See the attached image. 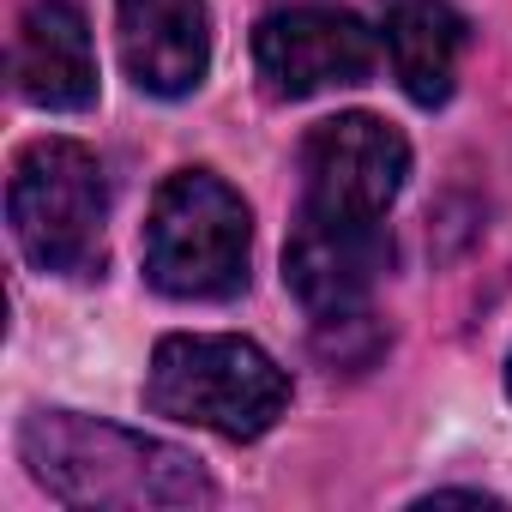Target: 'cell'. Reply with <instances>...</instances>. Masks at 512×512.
I'll return each mask as SVG.
<instances>
[{"mask_svg":"<svg viewBox=\"0 0 512 512\" xmlns=\"http://www.w3.org/2000/svg\"><path fill=\"white\" fill-rule=\"evenodd\" d=\"M464 43H470V31H464V19L446 7V0H392L386 55H392V73H398L410 103L440 109L452 97Z\"/></svg>","mask_w":512,"mask_h":512,"instance_id":"obj_10","label":"cell"},{"mask_svg":"<svg viewBox=\"0 0 512 512\" xmlns=\"http://www.w3.org/2000/svg\"><path fill=\"white\" fill-rule=\"evenodd\" d=\"M19 458L61 506H211L217 488L193 452L79 416L31 410L19 428Z\"/></svg>","mask_w":512,"mask_h":512,"instance_id":"obj_1","label":"cell"},{"mask_svg":"<svg viewBox=\"0 0 512 512\" xmlns=\"http://www.w3.org/2000/svg\"><path fill=\"white\" fill-rule=\"evenodd\" d=\"M121 67L151 97H187L211 67V13L205 0H115Z\"/></svg>","mask_w":512,"mask_h":512,"instance_id":"obj_8","label":"cell"},{"mask_svg":"<svg viewBox=\"0 0 512 512\" xmlns=\"http://www.w3.org/2000/svg\"><path fill=\"white\" fill-rule=\"evenodd\" d=\"M410 175V145L380 115H332L302 139V211L314 223L386 229V211Z\"/></svg>","mask_w":512,"mask_h":512,"instance_id":"obj_5","label":"cell"},{"mask_svg":"<svg viewBox=\"0 0 512 512\" xmlns=\"http://www.w3.org/2000/svg\"><path fill=\"white\" fill-rule=\"evenodd\" d=\"M253 67L272 97H320L332 85H362L374 73V31L350 7H284L253 31Z\"/></svg>","mask_w":512,"mask_h":512,"instance_id":"obj_6","label":"cell"},{"mask_svg":"<svg viewBox=\"0 0 512 512\" xmlns=\"http://www.w3.org/2000/svg\"><path fill=\"white\" fill-rule=\"evenodd\" d=\"M13 241L37 272L85 278L103 260V217H109V181L103 163L79 139H37L13 163L7 187Z\"/></svg>","mask_w":512,"mask_h":512,"instance_id":"obj_4","label":"cell"},{"mask_svg":"<svg viewBox=\"0 0 512 512\" xmlns=\"http://www.w3.org/2000/svg\"><path fill=\"white\" fill-rule=\"evenodd\" d=\"M145 404L157 416H169V422L211 428L223 440H260L284 416L290 380L260 344H247V338L175 332L151 356Z\"/></svg>","mask_w":512,"mask_h":512,"instance_id":"obj_2","label":"cell"},{"mask_svg":"<svg viewBox=\"0 0 512 512\" xmlns=\"http://www.w3.org/2000/svg\"><path fill=\"white\" fill-rule=\"evenodd\" d=\"M506 392H512V362H506Z\"/></svg>","mask_w":512,"mask_h":512,"instance_id":"obj_11","label":"cell"},{"mask_svg":"<svg viewBox=\"0 0 512 512\" xmlns=\"http://www.w3.org/2000/svg\"><path fill=\"white\" fill-rule=\"evenodd\" d=\"M13 91L37 109H91L97 55L73 0H31L13 37Z\"/></svg>","mask_w":512,"mask_h":512,"instance_id":"obj_9","label":"cell"},{"mask_svg":"<svg viewBox=\"0 0 512 512\" xmlns=\"http://www.w3.org/2000/svg\"><path fill=\"white\" fill-rule=\"evenodd\" d=\"M253 217L211 169H175L145 217V278L175 302H223L247 284Z\"/></svg>","mask_w":512,"mask_h":512,"instance_id":"obj_3","label":"cell"},{"mask_svg":"<svg viewBox=\"0 0 512 512\" xmlns=\"http://www.w3.org/2000/svg\"><path fill=\"white\" fill-rule=\"evenodd\" d=\"M386 260H392L386 229L296 217L290 247H284V284H290L296 302L314 314V326H332V320L368 314V296H374Z\"/></svg>","mask_w":512,"mask_h":512,"instance_id":"obj_7","label":"cell"}]
</instances>
